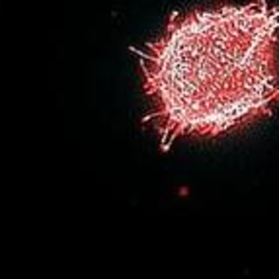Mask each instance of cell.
<instances>
[{
	"label": "cell",
	"mask_w": 279,
	"mask_h": 279,
	"mask_svg": "<svg viewBox=\"0 0 279 279\" xmlns=\"http://www.w3.org/2000/svg\"><path fill=\"white\" fill-rule=\"evenodd\" d=\"M139 59L143 123L168 151L180 139H217L279 105V2L246 0L174 12Z\"/></svg>",
	"instance_id": "cell-1"
}]
</instances>
